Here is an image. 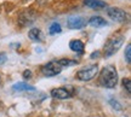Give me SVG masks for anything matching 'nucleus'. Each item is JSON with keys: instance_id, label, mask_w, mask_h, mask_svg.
I'll return each instance as SVG.
<instances>
[{"instance_id": "19", "label": "nucleus", "mask_w": 131, "mask_h": 117, "mask_svg": "<svg viewBox=\"0 0 131 117\" xmlns=\"http://www.w3.org/2000/svg\"><path fill=\"white\" fill-rule=\"evenodd\" d=\"M30 76H32V72H30V70H26L23 72V77H24V79H30Z\"/></svg>"}, {"instance_id": "9", "label": "nucleus", "mask_w": 131, "mask_h": 117, "mask_svg": "<svg viewBox=\"0 0 131 117\" xmlns=\"http://www.w3.org/2000/svg\"><path fill=\"white\" fill-rule=\"evenodd\" d=\"M12 89L15 92H23V91H27V92H34L35 88L33 86H29L28 83H24V82H18L12 86Z\"/></svg>"}, {"instance_id": "17", "label": "nucleus", "mask_w": 131, "mask_h": 117, "mask_svg": "<svg viewBox=\"0 0 131 117\" xmlns=\"http://www.w3.org/2000/svg\"><path fill=\"white\" fill-rule=\"evenodd\" d=\"M109 103L112 104V106H113V108H115V109H117V110H122V105H120V104L118 103L117 100L114 101L113 99H109Z\"/></svg>"}, {"instance_id": "11", "label": "nucleus", "mask_w": 131, "mask_h": 117, "mask_svg": "<svg viewBox=\"0 0 131 117\" xmlns=\"http://www.w3.org/2000/svg\"><path fill=\"white\" fill-rule=\"evenodd\" d=\"M69 47L72 51L78 52V53H83L84 52V43L80 40H72L69 42Z\"/></svg>"}, {"instance_id": "16", "label": "nucleus", "mask_w": 131, "mask_h": 117, "mask_svg": "<svg viewBox=\"0 0 131 117\" xmlns=\"http://www.w3.org/2000/svg\"><path fill=\"white\" fill-rule=\"evenodd\" d=\"M123 84H124V87L126 88V91L130 93V91H131V81L130 79H124L123 80Z\"/></svg>"}, {"instance_id": "7", "label": "nucleus", "mask_w": 131, "mask_h": 117, "mask_svg": "<svg viewBox=\"0 0 131 117\" xmlns=\"http://www.w3.org/2000/svg\"><path fill=\"white\" fill-rule=\"evenodd\" d=\"M85 24H86L85 19L79 17V16H70L67 21V25L69 29H80L83 28Z\"/></svg>"}, {"instance_id": "18", "label": "nucleus", "mask_w": 131, "mask_h": 117, "mask_svg": "<svg viewBox=\"0 0 131 117\" xmlns=\"http://www.w3.org/2000/svg\"><path fill=\"white\" fill-rule=\"evenodd\" d=\"M6 61H7V56L5 53H0V65H3Z\"/></svg>"}, {"instance_id": "6", "label": "nucleus", "mask_w": 131, "mask_h": 117, "mask_svg": "<svg viewBox=\"0 0 131 117\" xmlns=\"http://www.w3.org/2000/svg\"><path fill=\"white\" fill-rule=\"evenodd\" d=\"M107 13L108 16L113 19V21H115V22H124L125 19H126V13H125V11L122 9H119V7H109L107 10Z\"/></svg>"}, {"instance_id": "14", "label": "nucleus", "mask_w": 131, "mask_h": 117, "mask_svg": "<svg viewBox=\"0 0 131 117\" xmlns=\"http://www.w3.org/2000/svg\"><path fill=\"white\" fill-rule=\"evenodd\" d=\"M58 63H60V64H61V66L63 68V66L74 65V64H77L78 62H77V61H72V59H60V61H58Z\"/></svg>"}, {"instance_id": "10", "label": "nucleus", "mask_w": 131, "mask_h": 117, "mask_svg": "<svg viewBox=\"0 0 131 117\" xmlns=\"http://www.w3.org/2000/svg\"><path fill=\"white\" fill-rule=\"evenodd\" d=\"M84 4L86 6L91 7V9H96V10L103 9V7L107 6V4L104 1H102V0H84Z\"/></svg>"}, {"instance_id": "4", "label": "nucleus", "mask_w": 131, "mask_h": 117, "mask_svg": "<svg viewBox=\"0 0 131 117\" xmlns=\"http://www.w3.org/2000/svg\"><path fill=\"white\" fill-rule=\"evenodd\" d=\"M62 70L61 64L58 63V61H51L49 62L47 64L41 68V72L44 76H47V77H51V76H56L58 75Z\"/></svg>"}, {"instance_id": "2", "label": "nucleus", "mask_w": 131, "mask_h": 117, "mask_svg": "<svg viewBox=\"0 0 131 117\" xmlns=\"http://www.w3.org/2000/svg\"><path fill=\"white\" fill-rule=\"evenodd\" d=\"M125 38L123 35H117V36H113L107 41V43L104 45V56L106 57H111L113 53L115 52L123 46Z\"/></svg>"}, {"instance_id": "15", "label": "nucleus", "mask_w": 131, "mask_h": 117, "mask_svg": "<svg viewBox=\"0 0 131 117\" xmlns=\"http://www.w3.org/2000/svg\"><path fill=\"white\" fill-rule=\"evenodd\" d=\"M125 59H126L127 63L131 62V45H127L126 46V51H125Z\"/></svg>"}, {"instance_id": "13", "label": "nucleus", "mask_w": 131, "mask_h": 117, "mask_svg": "<svg viewBox=\"0 0 131 117\" xmlns=\"http://www.w3.org/2000/svg\"><path fill=\"white\" fill-rule=\"evenodd\" d=\"M62 32V29H61V25L58 23H52L51 25H50V28H49V33L51 34V35H55V34H58V33H61Z\"/></svg>"}, {"instance_id": "12", "label": "nucleus", "mask_w": 131, "mask_h": 117, "mask_svg": "<svg viewBox=\"0 0 131 117\" xmlns=\"http://www.w3.org/2000/svg\"><path fill=\"white\" fill-rule=\"evenodd\" d=\"M28 36L30 40L33 41H40V38H41V32L39 30L38 28H33L30 32H29Z\"/></svg>"}, {"instance_id": "5", "label": "nucleus", "mask_w": 131, "mask_h": 117, "mask_svg": "<svg viewBox=\"0 0 131 117\" xmlns=\"http://www.w3.org/2000/svg\"><path fill=\"white\" fill-rule=\"evenodd\" d=\"M74 94V89L72 87H61V88H55L51 91V97L55 99H60V100H63V99H68L70 98L72 95Z\"/></svg>"}, {"instance_id": "1", "label": "nucleus", "mask_w": 131, "mask_h": 117, "mask_svg": "<svg viewBox=\"0 0 131 117\" xmlns=\"http://www.w3.org/2000/svg\"><path fill=\"white\" fill-rule=\"evenodd\" d=\"M100 83L107 87V88H113L118 83V72L117 69L113 65L104 66L101 74H100Z\"/></svg>"}, {"instance_id": "8", "label": "nucleus", "mask_w": 131, "mask_h": 117, "mask_svg": "<svg viewBox=\"0 0 131 117\" xmlns=\"http://www.w3.org/2000/svg\"><path fill=\"white\" fill-rule=\"evenodd\" d=\"M89 24L95 27V28H101V27L107 25V22H106V19L100 17V16H94V17H91L89 19Z\"/></svg>"}, {"instance_id": "20", "label": "nucleus", "mask_w": 131, "mask_h": 117, "mask_svg": "<svg viewBox=\"0 0 131 117\" xmlns=\"http://www.w3.org/2000/svg\"><path fill=\"white\" fill-rule=\"evenodd\" d=\"M97 56H98V52H96V53H92V56H91V57L94 58V57H97Z\"/></svg>"}, {"instance_id": "3", "label": "nucleus", "mask_w": 131, "mask_h": 117, "mask_svg": "<svg viewBox=\"0 0 131 117\" xmlns=\"http://www.w3.org/2000/svg\"><path fill=\"white\" fill-rule=\"evenodd\" d=\"M98 71V65L94 64V65H90L88 68H84L77 72V79L80 81H90L96 76Z\"/></svg>"}]
</instances>
